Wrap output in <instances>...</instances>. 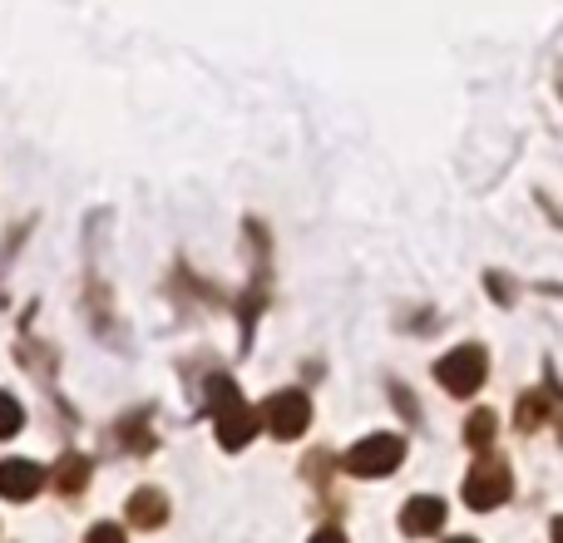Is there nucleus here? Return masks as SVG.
<instances>
[{"mask_svg": "<svg viewBox=\"0 0 563 543\" xmlns=\"http://www.w3.org/2000/svg\"><path fill=\"white\" fill-rule=\"evenodd\" d=\"M208 410H213V425H218V440L223 450H243L247 440L257 435L263 415L243 400V390L233 386V376H213L208 380Z\"/></svg>", "mask_w": 563, "mask_h": 543, "instance_id": "f257e3e1", "label": "nucleus"}, {"mask_svg": "<svg viewBox=\"0 0 563 543\" xmlns=\"http://www.w3.org/2000/svg\"><path fill=\"white\" fill-rule=\"evenodd\" d=\"M485 376H489V356L479 346H455L450 356L435 361V380L450 390V396H460V400L479 396Z\"/></svg>", "mask_w": 563, "mask_h": 543, "instance_id": "f03ea898", "label": "nucleus"}, {"mask_svg": "<svg viewBox=\"0 0 563 543\" xmlns=\"http://www.w3.org/2000/svg\"><path fill=\"white\" fill-rule=\"evenodd\" d=\"M509 495H515V479H509V465L499 455H485L475 469H470V479H465V505L470 509L489 514V509H499Z\"/></svg>", "mask_w": 563, "mask_h": 543, "instance_id": "7ed1b4c3", "label": "nucleus"}, {"mask_svg": "<svg viewBox=\"0 0 563 543\" xmlns=\"http://www.w3.org/2000/svg\"><path fill=\"white\" fill-rule=\"evenodd\" d=\"M400 459H406V440L400 435H366L361 445L346 450L341 465H346L356 479H380V475H390Z\"/></svg>", "mask_w": 563, "mask_h": 543, "instance_id": "20e7f679", "label": "nucleus"}, {"mask_svg": "<svg viewBox=\"0 0 563 543\" xmlns=\"http://www.w3.org/2000/svg\"><path fill=\"white\" fill-rule=\"evenodd\" d=\"M257 415L273 430V440H297V435H307V425H311V400L301 396V390H277V396H267V406L257 410Z\"/></svg>", "mask_w": 563, "mask_h": 543, "instance_id": "39448f33", "label": "nucleus"}, {"mask_svg": "<svg viewBox=\"0 0 563 543\" xmlns=\"http://www.w3.org/2000/svg\"><path fill=\"white\" fill-rule=\"evenodd\" d=\"M45 485H49L45 465H35V459H0V499L25 505V499H35Z\"/></svg>", "mask_w": 563, "mask_h": 543, "instance_id": "423d86ee", "label": "nucleus"}, {"mask_svg": "<svg viewBox=\"0 0 563 543\" xmlns=\"http://www.w3.org/2000/svg\"><path fill=\"white\" fill-rule=\"evenodd\" d=\"M440 524H445V499H435V495H420V499H410V505L400 509V529H406L410 539L440 534Z\"/></svg>", "mask_w": 563, "mask_h": 543, "instance_id": "0eeeda50", "label": "nucleus"}, {"mask_svg": "<svg viewBox=\"0 0 563 543\" xmlns=\"http://www.w3.org/2000/svg\"><path fill=\"white\" fill-rule=\"evenodd\" d=\"M554 406H559V380H554V370H544V386L529 390V396L519 400L515 425H519V430H539V425H544V415H549Z\"/></svg>", "mask_w": 563, "mask_h": 543, "instance_id": "6e6552de", "label": "nucleus"}, {"mask_svg": "<svg viewBox=\"0 0 563 543\" xmlns=\"http://www.w3.org/2000/svg\"><path fill=\"white\" fill-rule=\"evenodd\" d=\"M124 519L129 524H139V529H164L168 524V495L164 489H134V495H129Z\"/></svg>", "mask_w": 563, "mask_h": 543, "instance_id": "1a4fd4ad", "label": "nucleus"}, {"mask_svg": "<svg viewBox=\"0 0 563 543\" xmlns=\"http://www.w3.org/2000/svg\"><path fill=\"white\" fill-rule=\"evenodd\" d=\"M49 479H55L59 495H85V485H89V455H65L55 469H49Z\"/></svg>", "mask_w": 563, "mask_h": 543, "instance_id": "9d476101", "label": "nucleus"}, {"mask_svg": "<svg viewBox=\"0 0 563 543\" xmlns=\"http://www.w3.org/2000/svg\"><path fill=\"white\" fill-rule=\"evenodd\" d=\"M489 440H495V415L489 410H475L465 425V445L470 450H489Z\"/></svg>", "mask_w": 563, "mask_h": 543, "instance_id": "9b49d317", "label": "nucleus"}, {"mask_svg": "<svg viewBox=\"0 0 563 543\" xmlns=\"http://www.w3.org/2000/svg\"><path fill=\"white\" fill-rule=\"evenodd\" d=\"M20 425H25V410H20V400L0 390V440L20 435Z\"/></svg>", "mask_w": 563, "mask_h": 543, "instance_id": "f8f14e48", "label": "nucleus"}, {"mask_svg": "<svg viewBox=\"0 0 563 543\" xmlns=\"http://www.w3.org/2000/svg\"><path fill=\"white\" fill-rule=\"evenodd\" d=\"M85 543H129V539H124V529H119V524H95L85 534Z\"/></svg>", "mask_w": 563, "mask_h": 543, "instance_id": "ddd939ff", "label": "nucleus"}, {"mask_svg": "<svg viewBox=\"0 0 563 543\" xmlns=\"http://www.w3.org/2000/svg\"><path fill=\"white\" fill-rule=\"evenodd\" d=\"M311 543H346V534H341L336 524H327V529H317V534H311Z\"/></svg>", "mask_w": 563, "mask_h": 543, "instance_id": "4468645a", "label": "nucleus"}, {"mask_svg": "<svg viewBox=\"0 0 563 543\" xmlns=\"http://www.w3.org/2000/svg\"><path fill=\"white\" fill-rule=\"evenodd\" d=\"M489 291H495V297H499V301H509V297H515V291H509V287H505V277H489Z\"/></svg>", "mask_w": 563, "mask_h": 543, "instance_id": "2eb2a0df", "label": "nucleus"}, {"mask_svg": "<svg viewBox=\"0 0 563 543\" xmlns=\"http://www.w3.org/2000/svg\"><path fill=\"white\" fill-rule=\"evenodd\" d=\"M554 543H563V519H554Z\"/></svg>", "mask_w": 563, "mask_h": 543, "instance_id": "dca6fc26", "label": "nucleus"}, {"mask_svg": "<svg viewBox=\"0 0 563 543\" xmlns=\"http://www.w3.org/2000/svg\"><path fill=\"white\" fill-rule=\"evenodd\" d=\"M450 543H475V539H450Z\"/></svg>", "mask_w": 563, "mask_h": 543, "instance_id": "f3484780", "label": "nucleus"}, {"mask_svg": "<svg viewBox=\"0 0 563 543\" xmlns=\"http://www.w3.org/2000/svg\"><path fill=\"white\" fill-rule=\"evenodd\" d=\"M559 435H563V425H559Z\"/></svg>", "mask_w": 563, "mask_h": 543, "instance_id": "a211bd4d", "label": "nucleus"}]
</instances>
